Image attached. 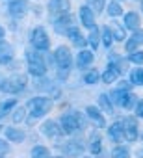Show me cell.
I'll list each match as a JSON object with an SVG mask.
<instances>
[{"label": "cell", "mask_w": 143, "mask_h": 158, "mask_svg": "<svg viewBox=\"0 0 143 158\" xmlns=\"http://www.w3.org/2000/svg\"><path fill=\"white\" fill-rule=\"evenodd\" d=\"M99 78H100L99 71H97V69H91V71H88V73H86L84 82H86V84H97V82H99Z\"/></svg>", "instance_id": "cell-31"}, {"label": "cell", "mask_w": 143, "mask_h": 158, "mask_svg": "<svg viewBox=\"0 0 143 158\" xmlns=\"http://www.w3.org/2000/svg\"><path fill=\"white\" fill-rule=\"evenodd\" d=\"M110 101H112V102H115V104H119V106H123V108H132V106H134V102H136V95H134V93H130L128 89L119 88V89L112 91Z\"/></svg>", "instance_id": "cell-5"}, {"label": "cell", "mask_w": 143, "mask_h": 158, "mask_svg": "<svg viewBox=\"0 0 143 158\" xmlns=\"http://www.w3.org/2000/svg\"><path fill=\"white\" fill-rule=\"evenodd\" d=\"M108 134H110V138H112L113 141H117V143L125 141V132H123V125H121V123H113V125H110Z\"/></svg>", "instance_id": "cell-21"}, {"label": "cell", "mask_w": 143, "mask_h": 158, "mask_svg": "<svg viewBox=\"0 0 143 158\" xmlns=\"http://www.w3.org/2000/svg\"><path fill=\"white\" fill-rule=\"evenodd\" d=\"M93 60H95L93 52L84 48V50H80V52H78V56H76V65H78L80 69H86V67H89V65L93 63Z\"/></svg>", "instance_id": "cell-18"}, {"label": "cell", "mask_w": 143, "mask_h": 158, "mask_svg": "<svg viewBox=\"0 0 143 158\" xmlns=\"http://www.w3.org/2000/svg\"><path fill=\"white\" fill-rule=\"evenodd\" d=\"M86 115L89 117L91 123H95V127H99V128H104V127H106V119H104V115L100 114L99 108H95V106H88V108H86Z\"/></svg>", "instance_id": "cell-13"}, {"label": "cell", "mask_w": 143, "mask_h": 158, "mask_svg": "<svg viewBox=\"0 0 143 158\" xmlns=\"http://www.w3.org/2000/svg\"><path fill=\"white\" fill-rule=\"evenodd\" d=\"M99 106H100L106 114H113V104H112L110 97H108V95H104V93L99 97Z\"/></svg>", "instance_id": "cell-25"}, {"label": "cell", "mask_w": 143, "mask_h": 158, "mask_svg": "<svg viewBox=\"0 0 143 158\" xmlns=\"http://www.w3.org/2000/svg\"><path fill=\"white\" fill-rule=\"evenodd\" d=\"M112 158H130V151L123 145H117L113 151H112Z\"/></svg>", "instance_id": "cell-29"}, {"label": "cell", "mask_w": 143, "mask_h": 158, "mask_svg": "<svg viewBox=\"0 0 143 158\" xmlns=\"http://www.w3.org/2000/svg\"><path fill=\"white\" fill-rule=\"evenodd\" d=\"M6 138H8V141H15V143H21V141H24V138H26V134L22 132V130H19V128H6Z\"/></svg>", "instance_id": "cell-22"}, {"label": "cell", "mask_w": 143, "mask_h": 158, "mask_svg": "<svg viewBox=\"0 0 143 158\" xmlns=\"http://www.w3.org/2000/svg\"><path fill=\"white\" fill-rule=\"evenodd\" d=\"M41 132H43L47 138H52V139H58V138L63 134L61 127H59L56 121H45V123L41 125Z\"/></svg>", "instance_id": "cell-11"}, {"label": "cell", "mask_w": 143, "mask_h": 158, "mask_svg": "<svg viewBox=\"0 0 143 158\" xmlns=\"http://www.w3.org/2000/svg\"><path fill=\"white\" fill-rule=\"evenodd\" d=\"M24 115H26V110L24 108H17L15 114H13V123H21L24 119Z\"/></svg>", "instance_id": "cell-38"}, {"label": "cell", "mask_w": 143, "mask_h": 158, "mask_svg": "<svg viewBox=\"0 0 143 158\" xmlns=\"http://www.w3.org/2000/svg\"><path fill=\"white\" fill-rule=\"evenodd\" d=\"M26 88V76L24 74H15V76H10L6 78V80L0 84V91H4V93H19Z\"/></svg>", "instance_id": "cell-3"}, {"label": "cell", "mask_w": 143, "mask_h": 158, "mask_svg": "<svg viewBox=\"0 0 143 158\" xmlns=\"http://www.w3.org/2000/svg\"><path fill=\"white\" fill-rule=\"evenodd\" d=\"M141 43H143V32H137V30H136V32L130 35V39L126 41V45H125V47H126V52H134V50H137Z\"/></svg>", "instance_id": "cell-19"}, {"label": "cell", "mask_w": 143, "mask_h": 158, "mask_svg": "<svg viewBox=\"0 0 143 158\" xmlns=\"http://www.w3.org/2000/svg\"><path fill=\"white\" fill-rule=\"evenodd\" d=\"M84 158H91V156H84Z\"/></svg>", "instance_id": "cell-44"}, {"label": "cell", "mask_w": 143, "mask_h": 158, "mask_svg": "<svg viewBox=\"0 0 143 158\" xmlns=\"http://www.w3.org/2000/svg\"><path fill=\"white\" fill-rule=\"evenodd\" d=\"M67 37L71 39V43H73V45H76V47H84L86 43H88V39L82 35V32H80V28H76V26H71L67 32Z\"/></svg>", "instance_id": "cell-15"}, {"label": "cell", "mask_w": 143, "mask_h": 158, "mask_svg": "<svg viewBox=\"0 0 143 158\" xmlns=\"http://www.w3.org/2000/svg\"><path fill=\"white\" fill-rule=\"evenodd\" d=\"M0 132H2V125H0Z\"/></svg>", "instance_id": "cell-43"}, {"label": "cell", "mask_w": 143, "mask_h": 158, "mask_svg": "<svg viewBox=\"0 0 143 158\" xmlns=\"http://www.w3.org/2000/svg\"><path fill=\"white\" fill-rule=\"evenodd\" d=\"M80 23L86 26V28H91L95 26V13L89 6H82L80 8Z\"/></svg>", "instance_id": "cell-17"}, {"label": "cell", "mask_w": 143, "mask_h": 158, "mask_svg": "<svg viewBox=\"0 0 143 158\" xmlns=\"http://www.w3.org/2000/svg\"><path fill=\"white\" fill-rule=\"evenodd\" d=\"M0 158H4V156H0Z\"/></svg>", "instance_id": "cell-45"}, {"label": "cell", "mask_w": 143, "mask_h": 158, "mask_svg": "<svg viewBox=\"0 0 143 158\" xmlns=\"http://www.w3.org/2000/svg\"><path fill=\"white\" fill-rule=\"evenodd\" d=\"M110 30H112V35H113V39H117V41H125V37H126V35H125V28H123V26H119V24H113Z\"/></svg>", "instance_id": "cell-33"}, {"label": "cell", "mask_w": 143, "mask_h": 158, "mask_svg": "<svg viewBox=\"0 0 143 158\" xmlns=\"http://www.w3.org/2000/svg\"><path fill=\"white\" fill-rule=\"evenodd\" d=\"M121 125H123L125 139L126 141H136L137 139V121H136V117H125L121 121Z\"/></svg>", "instance_id": "cell-8"}, {"label": "cell", "mask_w": 143, "mask_h": 158, "mask_svg": "<svg viewBox=\"0 0 143 158\" xmlns=\"http://www.w3.org/2000/svg\"><path fill=\"white\" fill-rule=\"evenodd\" d=\"M8 151H10V143L4 141V139H0V156H4Z\"/></svg>", "instance_id": "cell-39"}, {"label": "cell", "mask_w": 143, "mask_h": 158, "mask_svg": "<svg viewBox=\"0 0 143 158\" xmlns=\"http://www.w3.org/2000/svg\"><path fill=\"white\" fill-rule=\"evenodd\" d=\"M54 158H63V156H54Z\"/></svg>", "instance_id": "cell-42"}, {"label": "cell", "mask_w": 143, "mask_h": 158, "mask_svg": "<svg viewBox=\"0 0 143 158\" xmlns=\"http://www.w3.org/2000/svg\"><path fill=\"white\" fill-rule=\"evenodd\" d=\"M28 73L34 76H43L47 73V65L43 61V56L39 52H28Z\"/></svg>", "instance_id": "cell-4"}, {"label": "cell", "mask_w": 143, "mask_h": 158, "mask_svg": "<svg viewBox=\"0 0 143 158\" xmlns=\"http://www.w3.org/2000/svg\"><path fill=\"white\" fill-rule=\"evenodd\" d=\"M108 15L110 17H119V15H123V8H121V4L117 2H110V6H108Z\"/></svg>", "instance_id": "cell-32"}, {"label": "cell", "mask_w": 143, "mask_h": 158, "mask_svg": "<svg viewBox=\"0 0 143 158\" xmlns=\"http://www.w3.org/2000/svg\"><path fill=\"white\" fill-rule=\"evenodd\" d=\"M73 23H75V17H73V15H71V13H63V15H59V17L56 19L54 30H56L58 34H65L71 26H73Z\"/></svg>", "instance_id": "cell-10"}, {"label": "cell", "mask_w": 143, "mask_h": 158, "mask_svg": "<svg viewBox=\"0 0 143 158\" xmlns=\"http://www.w3.org/2000/svg\"><path fill=\"white\" fill-rule=\"evenodd\" d=\"M100 37H102V43H104V47H110V45L113 43V35H112V30H110V26H104V28H102V34H100Z\"/></svg>", "instance_id": "cell-34"}, {"label": "cell", "mask_w": 143, "mask_h": 158, "mask_svg": "<svg viewBox=\"0 0 143 158\" xmlns=\"http://www.w3.org/2000/svg\"><path fill=\"white\" fill-rule=\"evenodd\" d=\"M112 67H113V69H115V71L121 74V73H125V71L128 69V61L119 58V60H115V63H112Z\"/></svg>", "instance_id": "cell-35"}, {"label": "cell", "mask_w": 143, "mask_h": 158, "mask_svg": "<svg viewBox=\"0 0 143 158\" xmlns=\"http://www.w3.org/2000/svg\"><path fill=\"white\" fill-rule=\"evenodd\" d=\"M54 60H56V63H58L59 69H69L71 63H73V54H71L69 47H65V45L58 47L56 52H54Z\"/></svg>", "instance_id": "cell-7"}, {"label": "cell", "mask_w": 143, "mask_h": 158, "mask_svg": "<svg viewBox=\"0 0 143 158\" xmlns=\"http://www.w3.org/2000/svg\"><path fill=\"white\" fill-rule=\"evenodd\" d=\"M26 108L30 110V115L32 117H43V115H47L50 112L52 101L48 97H34V99L28 101Z\"/></svg>", "instance_id": "cell-2"}, {"label": "cell", "mask_w": 143, "mask_h": 158, "mask_svg": "<svg viewBox=\"0 0 143 158\" xmlns=\"http://www.w3.org/2000/svg\"><path fill=\"white\" fill-rule=\"evenodd\" d=\"M100 147H102V145H100V138H99V136H93V138H91V143H89V151H91L93 154H99V152H100Z\"/></svg>", "instance_id": "cell-36"}, {"label": "cell", "mask_w": 143, "mask_h": 158, "mask_svg": "<svg viewBox=\"0 0 143 158\" xmlns=\"http://www.w3.org/2000/svg\"><path fill=\"white\" fill-rule=\"evenodd\" d=\"M4 35H6V30L2 28V24H0V39H4Z\"/></svg>", "instance_id": "cell-41"}, {"label": "cell", "mask_w": 143, "mask_h": 158, "mask_svg": "<svg viewBox=\"0 0 143 158\" xmlns=\"http://www.w3.org/2000/svg\"><path fill=\"white\" fill-rule=\"evenodd\" d=\"M32 158H50V151L43 145H35L32 149Z\"/></svg>", "instance_id": "cell-26"}, {"label": "cell", "mask_w": 143, "mask_h": 158, "mask_svg": "<svg viewBox=\"0 0 143 158\" xmlns=\"http://www.w3.org/2000/svg\"><path fill=\"white\" fill-rule=\"evenodd\" d=\"M30 41H32V45H34L35 50H48V47H50L48 34H47V30H45L43 26H37V28L32 30Z\"/></svg>", "instance_id": "cell-6"}, {"label": "cell", "mask_w": 143, "mask_h": 158, "mask_svg": "<svg viewBox=\"0 0 143 158\" xmlns=\"http://www.w3.org/2000/svg\"><path fill=\"white\" fill-rule=\"evenodd\" d=\"M48 10L54 15L69 13V10H71V0H50V2H48Z\"/></svg>", "instance_id": "cell-12"}, {"label": "cell", "mask_w": 143, "mask_h": 158, "mask_svg": "<svg viewBox=\"0 0 143 158\" xmlns=\"http://www.w3.org/2000/svg\"><path fill=\"white\" fill-rule=\"evenodd\" d=\"M88 6L93 10V13H100L106 8V0H88Z\"/></svg>", "instance_id": "cell-30"}, {"label": "cell", "mask_w": 143, "mask_h": 158, "mask_svg": "<svg viewBox=\"0 0 143 158\" xmlns=\"http://www.w3.org/2000/svg\"><path fill=\"white\" fill-rule=\"evenodd\" d=\"M59 127H61L63 134H75L76 130H82L84 128V117L78 112L63 114L61 119H59Z\"/></svg>", "instance_id": "cell-1"}, {"label": "cell", "mask_w": 143, "mask_h": 158, "mask_svg": "<svg viewBox=\"0 0 143 158\" xmlns=\"http://www.w3.org/2000/svg\"><path fill=\"white\" fill-rule=\"evenodd\" d=\"M130 82L136 84V86H141L143 84V69L141 67H137V69H134L130 73Z\"/></svg>", "instance_id": "cell-28"}, {"label": "cell", "mask_w": 143, "mask_h": 158, "mask_svg": "<svg viewBox=\"0 0 143 158\" xmlns=\"http://www.w3.org/2000/svg\"><path fill=\"white\" fill-rule=\"evenodd\" d=\"M15 104H17V101H15V99L2 101V102H0V117H4L10 110H13V108H15Z\"/></svg>", "instance_id": "cell-27"}, {"label": "cell", "mask_w": 143, "mask_h": 158, "mask_svg": "<svg viewBox=\"0 0 143 158\" xmlns=\"http://www.w3.org/2000/svg\"><path fill=\"white\" fill-rule=\"evenodd\" d=\"M117 76H119V73L110 65V67L102 73V76H100V78H102V82H104V84H112V82H115V80H117Z\"/></svg>", "instance_id": "cell-24"}, {"label": "cell", "mask_w": 143, "mask_h": 158, "mask_svg": "<svg viewBox=\"0 0 143 158\" xmlns=\"http://www.w3.org/2000/svg\"><path fill=\"white\" fill-rule=\"evenodd\" d=\"M88 43H89V45H91L93 48H97V47H99V43H100V30L97 28V24L89 28V35H88Z\"/></svg>", "instance_id": "cell-23"}, {"label": "cell", "mask_w": 143, "mask_h": 158, "mask_svg": "<svg viewBox=\"0 0 143 158\" xmlns=\"http://www.w3.org/2000/svg\"><path fill=\"white\" fill-rule=\"evenodd\" d=\"M136 115L137 117H143V101L136 102Z\"/></svg>", "instance_id": "cell-40"}, {"label": "cell", "mask_w": 143, "mask_h": 158, "mask_svg": "<svg viewBox=\"0 0 143 158\" xmlns=\"http://www.w3.org/2000/svg\"><path fill=\"white\" fill-rule=\"evenodd\" d=\"M13 60V47L6 39H0V63H10Z\"/></svg>", "instance_id": "cell-14"}, {"label": "cell", "mask_w": 143, "mask_h": 158, "mask_svg": "<svg viewBox=\"0 0 143 158\" xmlns=\"http://www.w3.org/2000/svg\"><path fill=\"white\" fill-rule=\"evenodd\" d=\"M28 2L26 0H10V6H8V11L11 17H24L28 13Z\"/></svg>", "instance_id": "cell-9"}, {"label": "cell", "mask_w": 143, "mask_h": 158, "mask_svg": "<svg viewBox=\"0 0 143 158\" xmlns=\"http://www.w3.org/2000/svg\"><path fill=\"white\" fill-rule=\"evenodd\" d=\"M63 152H65V156H73V158L82 156V152H84V145L78 143V141H67V143L63 145Z\"/></svg>", "instance_id": "cell-16"}, {"label": "cell", "mask_w": 143, "mask_h": 158, "mask_svg": "<svg viewBox=\"0 0 143 158\" xmlns=\"http://www.w3.org/2000/svg\"><path fill=\"white\" fill-rule=\"evenodd\" d=\"M132 63H137V65H141L143 63V52L141 50H134V52H130V58H128Z\"/></svg>", "instance_id": "cell-37"}, {"label": "cell", "mask_w": 143, "mask_h": 158, "mask_svg": "<svg viewBox=\"0 0 143 158\" xmlns=\"http://www.w3.org/2000/svg\"><path fill=\"white\" fill-rule=\"evenodd\" d=\"M139 24H141V19H139V15L136 11H130V13L125 15V28L136 32V30H139Z\"/></svg>", "instance_id": "cell-20"}]
</instances>
